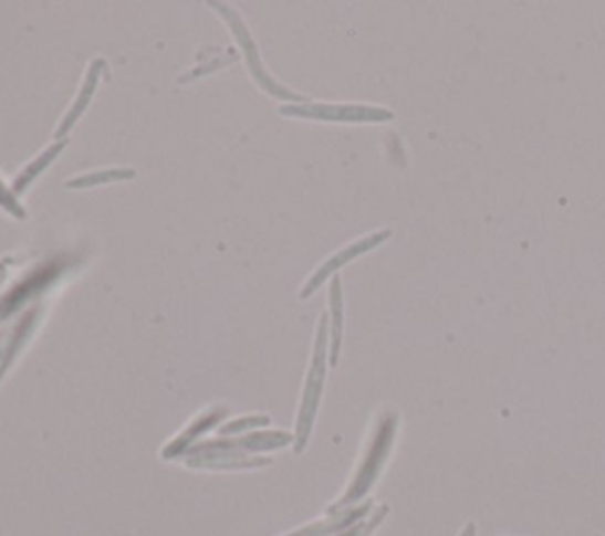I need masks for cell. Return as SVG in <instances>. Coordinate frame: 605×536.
I'll return each mask as SVG.
<instances>
[{
	"mask_svg": "<svg viewBox=\"0 0 605 536\" xmlns=\"http://www.w3.org/2000/svg\"><path fill=\"white\" fill-rule=\"evenodd\" d=\"M397 421L400 419H397L395 411H384L382 417H378L372 438H369V444L365 449V456H362V461L357 465L351 487L345 490V494L338 498V504H334L330 508V513H338L341 508H348L351 504H355V501H359L374 487V482L378 480V475H382L384 465L390 456L395 432H397Z\"/></svg>",
	"mask_w": 605,
	"mask_h": 536,
	"instance_id": "6da1fadb",
	"label": "cell"
},
{
	"mask_svg": "<svg viewBox=\"0 0 605 536\" xmlns=\"http://www.w3.org/2000/svg\"><path fill=\"white\" fill-rule=\"evenodd\" d=\"M324 376H326V319H322V324H320L313 365H310V371H307V378H305V388H303V397H301L296 438H293L296 452H303L310 432H313V423H315V417H317L320 397H322V388H324Z\"/></svg>",
	"mask_w": 605,
	"mask_h": 536,
	"instance_id": "7a4b0ae2",
	"label": "cell"
},
{
	"mask_svg": "<svg viewBox=\"0 0 605 536\" xmlns=\"http://www.w3.org/2000/svg\"><path fill=\"white\" fill-rule=\"evenodd\" d=\"M390 237V230H382V232H374V234H369V237H362V239H357L355 241V244H351V246H345L341 253H336L334 258H330V261H326L317 272H315V276H313V280H310L307 284H305V288L301 291V298H307L310 296V293H313L324 280H326V276H330L332 272H336L338 267H343L345 263H351L353 261V258H357V255H362V253H367V251H372L374 246H378V244H382V241H386Z\"/></svg>",
	"mask_w": 605,
	"mask_h": 536,
	"instance_id": "3957f363",
	"label": "cell"
},
{
	"mask_svg": "<svg viewBox=\"0 0 605 536\" xmlns=\"http://www.w3.org/2000/svg\"><path fill=\"white\" fill-rule=\"evenodd\" d=\"M284 114H303V116H315L326 120H390L393 112L384 107H369V105H315L313 109L293 112L282 109Z\"/></svg>",
	"mask_w": 605,
	"mask_h": 536,
	"instance_id": "277c9868",
	"label": "cell"
},
{
	"mask_svg": "<svg viewBox=\"0 0 605 536\" xmlns=\"http://www.w3.org/2000/svg\"><path fill=\"white\" fill-rule=\"evenodd\" d=\"M372 508V501L369 504H362L357 508H351V511H343V513H334L330 521H324V523H315V525H310L305 529H299V532H293L289 536H326V534H336V532H343L345 527H351L353 523H357L362 515H367Z\"/></svg>",
	"mask_w": 605,
	"mask_h": 536,
	"instance_id": "5b68a950",
	"label": "cell"
},
{
	"mask_svg": "<svg viewBox=\"0 0 605 536\" xmlns=\"http://www.w3.org/2000/svg\"><path fill=\"white\" fill-rule=\"evenodd\" d=\"M332 315H334V328H332V353H330V359H332V367L338 361V350H341V332H343V298H341V282L334 280V286H332Z\"/></svg>",
	"mask_w": 605,
	"mask_h": 536,
	"instance_id": "8992f818",
	"label": "cell"
},
{
	"mask_svg": "<svg viewBox=\"0 0 605 536\" xmlns=\"http://www.w3.org/2000/svg\"><path fill=\"white\" fill-rule=\"evenodd\" d=\"M386 515H388V506H382V508H378V511L374 513V517H372L369 523H365V525H357V527L348 529V532L341 534V536H372V532H374L378 525L384 523V517H386Z\"/></svg>",
	"mask_w": 605,
	"mask_h": 536,
	"instance_id": "52a82bcc",
	"label": "cell"
},
{
	"mask_svg": "<svg viewBox=\"0 0 605 536\" xmlns=\"http://www.w3.org/2000/svg\"><path fill=\"white\" fill-rule=\"evenodd\" d=\"M220 413H222V411H213V413H209V417H204V419H199V421H197V425H199V432H201V430H206V428H209V425H213V423H216L213 419H218V417H220ZM195 432H197V430H189V432H185V435H182V442H173V444H170V449H166V452H164V456H170L173 452H176V449H182V444H187V442H189V438H192V435H195Z\"/></svg>",
	"mask_w": 605,
	"mask_h": 536,
	"instance_id": "ba28073f",
	"label": "cell"
},
{
	"mask_svg": "<svg viewBox=\"0 0 605 536\" xmlns=\"http://www.w3.org/2000/svg\"><path fill=\"white\" fill-rule=\"evenodd\" d=\"M476 532H478L476 523H466V527L461 529V534H459V536H476Z\"/></svg>",
	"mask_w": 605,
	"mask_h": 536,
	"instance_id": "9c48e42d",
	"label": "cell"
}]
</instances>
